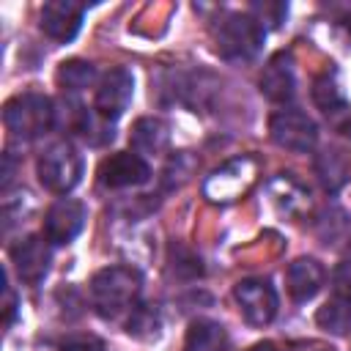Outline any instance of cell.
Wrapping results in <instances>:
<instances>
[{"mask_svg": "<svg viewBox=\"0 0 351 351\" xmlns=\"http://www.w3.org/2000/svg\"><path fill=\"white\" fill-rule=\"evenodd\" d=\"M90 304L101 318H118L126 310H134L140 291H143V274L134 266H104L90 277Z\"/></svg>", "mask_w": 351, "mask_h": 351, "instance_id": "cell-1", "label": "cell"}, {"mask_svg": "<svg viewBox=\"0 0 351 351\" xmlns=\"http://www.w3.org/2000/svg\"><path fill=\"white\" fill-rule=\"evenodd\" d=\"M211 41L219 58L230 63H250L263 49L266 27L250 14L225 11L211 25Z\"/></svg>", "mask_w": 351, "mask_h": 351, "instance_id": "cell-2", "label": "cell"}, {"mask_svg": "<svg viewBox=\"0 0 351 351\" xmlns=\"http://www.w3.org/2000/svg\"><path fill=\"white\" fill-rule=\"evenodd\" d=\"M3 123L16 140H36L44 137L55 126V104L49 96L27 90L5 101Z\"/></svg>", "mask_w": 351, "mask_h": 351, "instance_id": "cell-3", "label": "cell"}, {"mask_svg": "<svg viewBox=\"0 0 351 351\" xmlns=\"http://www.w3.org/2000/svg\"><path fill=\"white\" fill-rule=\"evenodd\" d=\"M82 170H85L82 154L69 140H58V143L47 145L36 162L41 186L55 195H63V197L82 181Z\"/></svg>", "mask_w": 351, "mask_h": 351, "instance_id": "cell-4", "label": "cell"}, {"mask_svg": "<svg viewBox=\"0 0 351 351\" xmlns=\"http://www.w3.org/2000/svg\"><path fill=\"white\" fill-rule=\"evenodd\" d=\"M269 132H271V140L280 145V148H288L293 154H307L313 151L315 140H318V126L315 121L296 110V107H288V110H277L269 121Z\"/></svg>", "mask_w": 351, "mask_h": 351, "instance_id": "cell-5", "label": "cell"}, {"mask_svg": "<svg viewBox=\"0 0 351 351\" xmlns=\"http://www.w3.org/2000/svg\"><path fill=\"white\" fill-rule=\"evenodd\" d=\"M132 96H134V77H132V71L123 69V66H115V69H110L101 77V82L96 88L93 110H96L99 118L115 123L126 112Z\"/></svg>", "mask_w": 351, "mask_h": 351, "instance_id": "cell-6", "label": "cell"}, {"mask_svg": "<svg viewBox=\"0 0 351 351\" xmlns=\"http://www.w3.org/2000/svg\"><path fill=\"white\" fill-rule=\"evenodd\" d=\"M233 296L241 310V318L250 326H266L277 315V291L269 280H261V277L241 280L236 282Z\"/></svg>", "mask_w": 351, "mask_h": 351, "instance_id": "cell-7", "label": "cell"}, {"mask_svg": "<svg viewBox=\"0 0 351 351\" xmlns=\"http://www.w3.org/2000/svg\"><path fill=\"white\" fill-rule=\"evenodd\" d=\"M85 219H88V208L82 200L58 197L44 214V239L49 244H69L82 233Z\"/></svg>", "mask_w": 351, "mask_h": 351, "instance_id": "cell-8", "label": "cell"}, {"mask_svg": "<svg viewBox=\"0 0 351 351\" xmlns=\"http://www.w3.org/2000/svg\"><path fill=\"white\" fill-rule=\"evenodd\" d=\"M8 255H11L16 277L22 282H27V285H38L47 277L49 263H52V250H49L44 236H25V239H19L16 244H11Z\"/></svg>", "mask_w": 351, "mask_h": 351, "instance_id": "cell-9", "label": "cell"}, {"mask_svg": "<svg viewBox=\"0 0 351 351\" xmlns=\"http://www.w3.org/2000/svg\"><path fill=\"white\" fill-rule=\"evenodd\" d=\"M252 178H255V162L250 156H241V159H233L225 167L214 170L208 176V181L203 184V192L208 200L228 203V200H236L241 192H247Z\"/></svg>", "mask_w": 351, "mask_h": 351, "instance_id": "cell-10", "label": "cell"}, {"mask_svg": "<svg viewBox=\"0 0 351 351\" xmlns=\"http://www.w3.org/2000/svg\"><path fill=\"white\" fill-rule=\"evenodd\" d=\"M85 19V5L74 3V0H49L41 8V30L52 38V41H74L80 27Z\"/></svg>", "mask_w": 351, "mask_h": 351, "instance_id": "cell-11", "label": "cell"}, {"mask_svg": "<svg viewBox=\"0 0 351 351\" xmlns=\"http://www.w3.org/2000/svg\"><path fill=\"white\" fill-rule=\"evenodd\" d=\"M151 178V167L148 162L134 154V151H121L107 156L99 165V181L110 189H123V186H140Z\"/></svg>", "mask_w": 351, "mask_h": 351, "instance_id": "cell-12", "label": "cell"}, {"mask_svg": "<svg viewBox=\"0 0 351 351\" xmlns=\"http://www.w3.org/2000/svg\"><path fill=\"white\" fill-rule=\"evenodd\" d=\"M261 93L274 104H288L296 93V77L291 66V52H277L269 58V63L261 71Z\"/></svg>", "mask_w": 351, "mask_h": 351, "instance_id": "cell-13", "label": "cell"}, {"mask_svg": "<svg viewBox=\"0 0 351 351\" xmlns=\"http://www.w3.org/2000/svg\"><path fill=\"white\" fill-rule=\"evenodd\" d=\"M324 280H326V269H324L315 258H296V261L288 266V271H285L288 293H291V299L299 302V304L310 302V299L321 291Z\"/></svg>", "mask_w": 351, "mask_h": 351, "instance_id": "cell-14", "label": "cell"}, {"mask_svg": "<svg viewBox=\"0 0 351 351\" xmlns=\"http://www.w3.org/2000/svg\"><path fill=\"white\" fill-rule=\"evenodd\" d=\"M132 148L140 156H151V154H162L170 143V126L162 118H140L132 126Z\"/></svg>", "mask_w": 351, "mask_h": 351, "instance_id": "cell-15", "label": "cell"}, {"mask_svg": "<svg viewBox=\"0 0 351 351\" xmlns=\"http://www.w3.org/2000/svg\"><path fill=\"white\" fill-rule=\"evenodd\" d=\"M184 351H228L225 326L211 318H195L186 329Z\"/></svg>", "mask_w": 351, "mask_h": 351, "instance_id": "cell-16", "label": "cell"}, {"mask_svg": "<svg viewBox=\"0 0 351 351\" xmlns=\"http://www.w3.org/2000/svg\"><path fill=\"white\" fill-rule=\"evenodd\" d=\"M93 80H96V69L88 60H77L74 58V60H63L58 66V85L66 93H77V90L88 88V85H93Z\"/></svg>", "mask_w": 351, "mask_h": 351, "instance_id": "cell-17", "label": "cell"}, {"mask_svg": "<svg viewBox=\"0 0 351 351\" xmlns=\"http://www.w3.org/2000/svg\"><path fill=\"white\" fill-rule=\"evenodd\" d=\"M315 324L332 335H346L351 329V302L335 296L329 299L318 313H315Z\"/></svg>", "mask_w": 351, "mask_h": 351, "instance_id": "cell-18", "label": "cell"}, {"mask_svg": "<svg viewBox=\"0 0 351 351\" xmlns=\"http://www.w3.org/2000/svg\"><path fill=\"white\" fill-rule=\"evenodd\" d=\"M159 326H162L159 313H156L151 304H140V302L134 304V310H132V315H129V321H126V332L134 335V337H140V340L156 337V335H159Z\"/></svg>", "mask_w": 351, "mask_h": 351, "instance_id": "cell-19", "label": "cell"}, {"mask_svg": "<svg viewBox=\"0 0 351 351\" xmlns=\"http://www.w3.org/2000/svg\"><path fill=\"white\" fill-rule=\"evenodd\" d=\"M313 101H315L324 112H337V110H343V107H346V96H343V90H340V88H337V82H335V80H329V77L315 80Z\"/></svg>", "mask_w": 351, "mask_h": 351, "instance_id": "cell-20", "label": "cell"}, {"mask_svg": "<svg viewBox=\"0 0 351 351\" xmlns=\"http://www.w3.org/2000/svg\"><path fill=\"white\" fill-rule=\"evenodd\" d=\"M332 291H335V296L351 302V261H343V263L335 266V271H332Z\"/></svg>", "mask_w": 351, "mask_h": 351, "instance_id": "cell-21", "label": "cell"}, {"mask_svg": "<svg viewBox=\"0 0 351 351\" xmlns=\"http://www.w3.org/2000/svg\"><path fill=\"white\" fill-rule=\"evenodd\" d=\"M60 351H104V340L96 335H71L60 343Z\"/></svg>", "mask_w": 351, "mask_h": 351, "instance_id": "cell-22", "label": "cell"}, {"mask_svg": "<svg viewBox=\"0 0 351 351\" xmlns=\"http://www.w3.org/2000/svg\"><path fill=\"white\" fill-rule=\"evenodd\" d=\"M252 11L258 14L255 19H258L261 25H263V22H274V25H280V22H282V16L288 14V5H285V3H263V5H261V3H255V5H252ZM263 27H266V25H263Z\"/></svg>", "mask_w": 351, "mask_h": 351, "instance_id": "cell-23", "label": "cell"}, {"mask_svg": "<svg viewBox=\"0 0 351 351\" xmlns=\"http://www.w3.org/2000/svg\"><path fill=\"white\" fill-rule=\"evenodd\" d=\"M3 293H5V326L14 321V313H16V299H14V293H11V288H8V274L3 271Z\"/></svg>", "mask_w": 351, "mask_h": 351, "instance_id": "cell-24", "label": "cell"}]
</instances>
